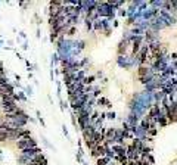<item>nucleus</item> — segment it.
Here are the masks:
<instances>
[{
    "mask_svg": "<svg viewBox=\"0 0 177 165\" xmlns=\"http://www.w3.org/2000/svg\"><path fill=\"white\" fill-rule=\"evenodd\" d=\"M137 77H139V80H140L142 83L146 84L148 81L154 80V78L156 77V74L152 71V68H150V66H139V69H137Z\"/></svg>",
    "mask_w": 177,
    "mask_h": 165,
    "instance_id": "f257e3e1",
    "label": "nucleus"
},
{
    "mask_svg": "<svg viewBox=\"0 0 177 165\" xmlns=\"http://www.w3.org/2000/svg\"><path fill=\"white\" fill-rule=\"evenodd\" d=\"M16 147L21 152L25 149H31V147H37V142L34 140L33 137H27V138H21V140L16 142Z\"/></svg>",
    "mask_w": 177,
    "mask_h": 165,
    "instance_id": "f03ea898",
    "label": "nucleus"
},
{
    "mask_svg": "<svg viewBox=\"0 0 177 165\" xmlns=\"http://www.w3.org/2000/svg\"><path fill=\"white\" fill-rule=\"evenodd\" d=\"M118 65L122 66V68H126V69H128L133 65H137V60H136L134 56H120L118 58Z\"/></svg>",
    "mask_w": 177,
    "mask_h": 165,
    "instance_id": "7ed1b4c3",
    "label": "nucleus"
},
{
    "mask_svg": "<svg viewBox=\"0 0 177 165\" xmlns=\"http://www.w3.org/2000/svg\"><path fill=\"white\" fill-rule=\"evenodd\" d=\"M128 44H131L128 40H124V38H122V40L120 41V44H118V55H120V56H126V52H127Z\"/></svg>",
    "mask_w": 177,
    "mask_h": 165,
    "instance_id": "20e7f679",
    "label": "nucleus"
},
{
    "mask_svg": "<svg viewBox=\"0 0 177 165\" xmlns=\"http://www.w3.org/2000/svg\"><path fill=\"white\" fill-rule=\"evenodd\" d=\"M165 96H167V94H165L162 90H156V91L154 93V102H155V103H161V102L165 99Z\"/></svg>",
    "mask_w": 177,
    "mask_h": 165,
    "instance_id": "39448f33",
    "label": "nucleus"
},
{
    "mask_svg": "<svg viewBox=\"0 0 177 165\" xmlns=\"http://www.w3.org/2000/svg\"><path fill=\"white\" fill-rule=\"evenodd\" d=\"M0 44H2V41H0Z\"/></svg>",
    "mask_w": 177,
    "mask_h": 165,
    "instance_id": "423d86ee",
    "label": "nucleus"
}]
</instances>
